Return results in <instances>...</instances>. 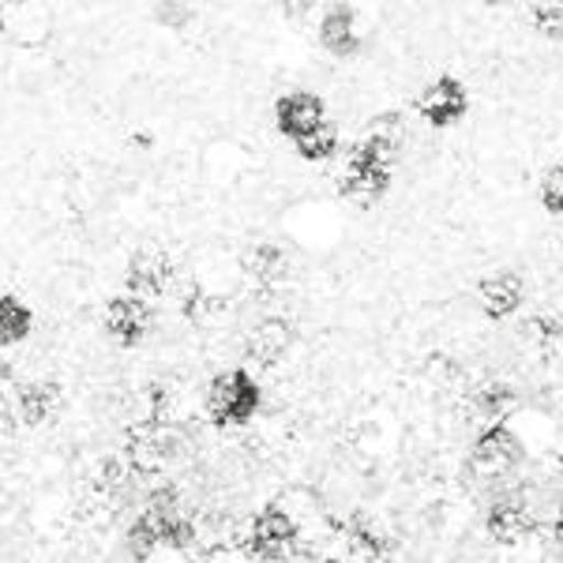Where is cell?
Returning <instances> with one entry per match:
<instances>
[{
	"mask_svg": "<svg viewBox=\"0 0 563 563\" xmlns=\"http://www.w3.org/2000/svg\"><path fill=\"white\" fill-rule=\"evenodd\" d=\"M203 421L211 424L214 432H238L249 429L252 421L263 413L267 406V390H263V379L252 368L233 365L222 368L207 379L203 387Z\"/></svg>",
	"mask_w": 563,
	"mask_h": 563,
	"instance_id": "cell-1",
	"label": "cell"
},
{
	"mask_svg": "<svg viewBox=\"0 0 563 563\" xmlns=\"http://www.w3.org/2000/svg\"><path fill=\"white\" fill-rule=\"evenodd\" d=\"M470 470L485 485L519 493V474L526 470V440L511 424H488L470 443Z\"/></svg>",
	"mask_w": 563,
	"mask_h": 563,
	"instance_id": "cell-2",
	"label": "cell"
},
{
	"mask_svg": "<svg viewBox=\"0 0 563 563\" xmlns=\"http://www.w3.org/2000/svg\"><path fill=\"white\" fill-rule=\"evenodd\" d=\"M297 342H301V327L289 320V316H282V312L256 316L241 334L238 365L252 368L256 376H271V372H278L294 357Z\"/></svg>",
	"mask_w": 563,
	"mask_h": 563,
	"instance_id": "cell-3",
	"label": "cell"
},
{
	"mask_svg": "<svg viewBox=\"0 0 563 563\" xmlns=\"http://www.w3.org/2000/svg\"><path fill=\"white\" fill-rule=\"evenodd\" d=\"M410 113L424 124V129L451 132L474 113V90H470V84L462 76L443 71V76L429 79V84L417 90V98L410 102Z\"/></svg>",
	"mask_w": 563,
	"mask_h": 563,
	"instance_id": "cell-4",
	"label": "cell"
},
{
	"mask_svg": "<svg viewBox=\"0 0 563 563\" xmlns=\"http://www.w3.org/2000/svg\"><path fill=\"white\" fill-rule=\"evenodd\" d=\"M177 271L180 263L169 249L162 244H140L124 256V267H121V294H132V297H143L151 305H162L169 297L177 282Z\"/></svg>",
	"mask_w": 563,
	"mask_h": 563,
	"instance_id": "cell-5",
	"label": "cell"
},
{
	"mask_svg": "<svg viewBox=\"0 0 563 563\" xmlns=\"http://www.w3.org/2000/svg\"><path fill=\"white\" fill-rule=\"evenodd\" d=\"M297 541H301V526L282 504H263L249 519L244 533V556L252 563H289Z\"/></svg>",
	"mask_w": 563,
	"mask_h": 563,
	"instance_id": "cell-6",
	"label": "cell"
},
{
	"mask_svg": "<svg viewBox=\"0 0 563 563\" xmlns=\"http://www.w3.org/2000/svg\"><path fill=\"white\" fill-rule=\"evenodd\" d=\"M98 327H102L106 342L121 353H135L151 342L154 327H158V308L143 297L132 294H113L102 305V316H98Z\"/></svg>",
	"mask_w": 563,
	"mask_h": 563,
	"instance_id": "cell-7",
	"label": "cell"
},
{
	"mask_svg": "<svg viewBox=\"0 0 563 563\" xmlns=\"http://www.w3.org/2000/svg\"><path fill=\"white\" fill-rule=\"evenodd\" d=\"M4 406L26 432H42L53 421H60L68 406V390L57 376H31L23 384L4 390Z\"/></svg>",
	"mask_w": 563,
	"mask_h": 563,
	"instance_id": "cell-8",
	"label": "cell"
},
{
	"mask_svg": "<svg viewBox=\"0 0 563 563\" xmlns=\"http://www.w3.org/2000/svg\"><path fill=\"white\" fill-rule=\"evenodd\" d=\"M316 49L334 65H353L365 53V26H361L353 0H331L316 23Z\"/></svg>",
	"mask_w": 563,
	"mask_h": 563,
	"instance_id": "cell-9",
	"label": "cell"
},
{
	"mask_svg": "<svg viewBox=\"0 0 563 563\" xmlns=\"http://www.w3.org/2000/svg\"><path fill=\"white\" fill-rule=\"evenodd\" d=\"M271 121H275V132L282 135V140L297 147V143L308 140V135H316L327 121H331V106H327V98L316 95V90L294 87V90H286V95L275 98V106H271Z\"/></svg>",
	"mask_w": 563,
	"mask_h": 563,
	"instance_id": "cell-10",
	"label": "cell"
},
{
	"mask_svg": "<svg viewBox=\"0 0 563 563\" xmlns=\"http://www.w3.org/2000/svg\"><path fill=\"white\" fill-rule=\"evenodd\" d=\"M474 297H477V312L488 323H511L530 305V286H526V275L519 267H496L477 278Z\"/></svg>",
	"mask_w": 563,
	"mask_h": 563,
	"instance_id": "cell-11",
	"label": "cell"
},
{
	"mask_svg": "<svg viewBox=\"0 0 563 563\" xmlns=\"http://www.w3.org/2000/svg\"><path fill=\"white\" fill-rule=\"evenodd\" d=\"M481 530H485V538L493 541L496 549H522V544L530 541L533 533L549 530V526H544L538 515H533V507L526 504L522 496L504 493V496H496L493 504L485 507Z\"/></svg>",
	"mask_w": 563,
	"mask_h": 563,
	"instance_id": "cell-12",
	"label": "cell"
},
{
	"mask_svg": "<svg viewBox=\"0 0 563 563\" xmlns=\"http://www.w3.org/2000/svg\"><path fill=\"white\" fill-rule=\"evenodd\" d=\"M519 410H522V395L511 376H485V379H477L474 390L466 395V421L474 424V429L511 424Z\"/></svg>",
	"mask_w": 563,
	"mask_h": 563,
	"instance_id": "cell-13",
	"label": "cell"
},
{
	"mask_svg": "<svg viewBox=\"0 0 563 563\" xmlns=\"http://www.w3.org/2000/svg\"><path fill=\"white\" fill-rule=\"evenodd\" d=\"M34 334H38V308L15 289H0V350H20Z\"/></svg>",
	"mask_w": 563,
	"mask_h": 563,
	"instance_id": "cell-14",
	"label": "cell"
},
{
	"mask_svg": "<svg viewBox=\"0 0 563 563\" xmlns=\"http://www.w3.org/2000/svg\"><path fill=\"white\" fill-rule=\"evenodd\" d=\"M342 151H346V132H342L334 121H327L320 132L308 135V140H301V143L294 147L297 158H301L305 166H316V169L334 166V162L342 158Z\"/></svg>",
	"mask_w": 563,
	"mask_h": 563,
	"instance_id": "cell-15",
	"label": "cell"
},
{
	"mask_svg": "<svg viewBox=\"0 0 563 563\" xmlns=\"http://www.w3.org/2000/svg\"><path fill=\"white\" fill-rule=\"evenodd\" d=\"M203 0H147V20L166 34H185L192 31Z\"/></svg>",
	"mask_w": 563,
	"mask_h": 563,
	"instance_id": "cell-16",
	"label": "cell"
},
{
	"mask_svg": "<svg viewBox=\"0 0 563 563\" xmlns=\"http://www.w3.org/2000/svg\"><path fill=\"white\" fill-rule=\"evenodd\" d=\"M530 26L544 42H563V0H530Z\"/></svg>",
	"mask_w": 563,
	"mask_h": 563,
	"instance_id": "cell-17",
	"label": "cell"
},
{
	"mask_svg": "<svg viewBox=\"0 0 563 563\" xmlns=\"http://www.w3.org/2000/svg\"><path fill=\"white\" fill-rule=\"evenodd\" d=\"M549 538H552V549L563 556V507L556 515H552V522H549Z\"/></svg>",
	"mask_w": 563,
	"mask_h": 563,
	"instance_id": "cell-18",
	"label": "cell"
},
{
	"mask_svg": "<svg viewBox=\"0 0 563 563\" xmlns=\"http://www.w3.org/2000/svg\"><path fill=\"white\" fill-rule=\"evenodd\" d=\"M177 563H199V560H188V556H177Z\"/></svg>",
	"mask_w": 563,
	"mask_h": 563,
	"instance_id": "cell-19",
	"label": "cell"
},
{
	"mask_svg": "<svg viewBox=\"0 0 563 563\" xmlns=\"http://www.w3.org/2000/svg\"><path fill=\"white\" fill-rule=\"evenodd\" d=\"M560 563H563V560H560Z\"/></svg>",
	"mask_w": 563,
	"mask_h": 563,
	"instance_id": "cell-20",
	"label": "cell"
}]
</instances>
